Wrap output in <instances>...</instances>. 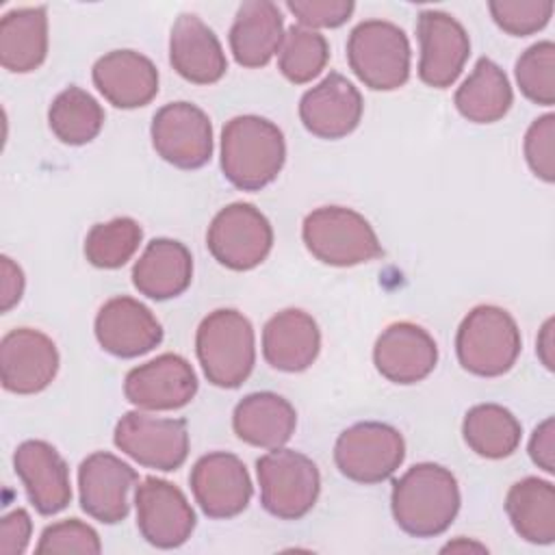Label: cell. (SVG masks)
Segmentation results:
<instances>
[{"label":"cell","mask_w":555,"mask_h":555,"mask_svg":"<svg viewBox=\"0 0 555 555\" xmlns=\"http://www.w3.org/2000/svg\"><path fill=\"white\" fill-rule=\"evenodd\" d=\"M488 9L501 30L514 37H527L548 24L555 4L551 0H494Z\"/></svg>","instance_id":"obj_36"},{"label":"cell","mask_w":555,"mask_h":555,"mask_svg":"<svg viewBox=\"0 0 555 555\" xmlns=\"http://www.w3.org/2000/svg\"><path fill=\"white\" fill-rule=\"evenodd\" d=\"M206 245L219 264L232 271H249L269 256L273 230L254 204L234 202L210 221Z\"/></svg>","instance_id":"obj_8"},{"label":"cell","mask_w":555,"mask_h":555,"mask_svg":"<svg viewBox=\"0 0 555 555\" xmlns=\"http://www.w3.org/2000/svg\"><path fill=\"white\" fill-rule=\"evenodd\" d=\"M516 82L522 95L535 104L551 106L555 102V43L538 41L529 46L516 61Z\"/></svg>","instance_id":"obj_35"},{"label":"cell","mask_w":555,"mask_h":555,"mask_svg":"<svg viewBox=\"0 0 555 555\" xmlns=\"http://www.w3.org/2000/svg\"><path fill=\"white\" fill-rule=\"evenodd\" d=\"M278 54V65L284 78L295 85H304L325 69L330 46L321 33L306 26H291L284 33Z\"/></svg>","instance_id":"obj_33"},{"label":"cell","mask_w":555,"mask_h":555,"mask_svg":"<svg viewBox=\"0 0 555 555\" xmlns=\"http://www.w3.org/2000/svg\"><path fill=\"white\" fill-rule=\"evenodd\" d=\"M319 349V325L299 308H286L273 314L262 330V356L278 371H306L317 360Z\"/></svg>","instance_id":"obj_24"},{"label":"cell","mask_w":555,"mask_h":555,"mask_svg":"<svg viewBox=\"0 0 555 555\" xmlns=\"http://www.w3.org/2000/svg\"><path fill=\"white\" fill-rule=\"evenodd\" d=\"M525 158L529 169L544 182L555 180V115L538 117L525 134Z\"/></svg>","instance_id":"obj_38"},{"label":"cell","mask_w":555,"mask_h":555,"mask_svg":"<svg viewBox=\"0 0 555 555\" xmlns=\"http://www.w3.org/2000/svg\"><path fill=\"white\" fill-rule=\"evenodd\" d=\"M195 351L210 384L236 388L249 377L256 362L254 327L238 310L219 308L199 323Z\"/></svg>","instance_id":"obj_3"},{"label":"cell","mask_w":555,"mask_h":555,"mask_svg":"<svg viewBox=\"0 0 555 555\" xmlns=\"http://www.w3.org/2000/svg\"><path fill=\"white\" fill-rule=\"evenodd\" d=\"M156 154L180 169L204 167L212 156V126L208 115L191 102H169L152 119Z\"/></svg>","instance_id":"obj_11"},{"label":"cell","mask_w":555,"mask_h":555,"mask_svg":"<svg viewBox=\"0 0 555 555\" xmlns=\"http://www.w3.org/2000/svg\"><path fill=\"white\" fill-rule=\"evenodd\" d=\"M416 35L421 43V80L434 89L451 87L470 54V41L464 26L453 15L429 9L418 15Z\"/></svg>","instance_id":"obj_13"},{"label":"cell","mask_w":555,"mask_h":555,"mask_svg":"<svg viewBox=\"0 0 555 555\" xmlns=\"http://www.w3.org/2000/svg\"><path fill=\"white\" fill-rule=\"evenodd\" d=\"M286 158L282 130L258 115H238L221 130V171L241 191L271 184Z\"/></svg>","instance_id":"obj_2"},{"label":"cell","mask_w":555,"mask_h":555,"mask_svg":"<svg viewBox=\"0 0 555 555\" xmlns=\"http://www.w3.org/2000/svg\"><path fill=\"white\" fill-rule=\"evenodd\" d=\"M529 455L538 468L553 475L555 473V418H544L529 440Z\"/></svg>","instance_id":"obj_41"},{"label":"cell","mask_w":555,"mask_h":555,"mask_svg":"<svg viewBox=\"0 0 555 555\" xmlns=\"http://www.w3.org/2000/svg\"><path fill=\"white\" fill-rule=\"evenodd\" d=\"M197 392L193 366L178 353H163L128 371L126 399L141 410H178Z\"/></svg>","instance_id":"obj_15"},{"label":"cell","mask_w":555,"mask_h":555,"mask_svg":"<svg viewBox=\"0 0 555 555\" xmlns=\"http://www.w3.org/2000/svg\"><path fill=\"white\" fill-rule=\"evenodd\" d=\"M24 293V273L9 256L0 258V310L9 312Z\"/></svg>","instance_id":"obj_42"},{"label":"cell","mask_w":555,"mask_h":555,"mask_svg":"<svg viewBox=\"0 0 555 555\" xmlns=\"http://www.w3.org/2000/svg\"><path fill=\"white\" fill-rule=\"evenodd\" d=\"M286 9L306 28H336L353 13L351 0H288Z\"/></svg>","instance_id":"obj_39"},{"label":"cell","mask_w":555,"mask_h":555,"mask_svg":"<svg viewBox=\"0 0 555 555\" xmlns=\"http://www.w3.org/2000/svg\"><path fill=\"white\" fill-rule=\"evenodd\" d=\"M137 527L158 548L184 544L195 529V512L180 488L167 479L145 477L134 490Z\"/></svg>","instance_id":"obj_12"},{"label":"cell","mask_w":555,"mask_h":555,"mask_svg":"<svg viewBox=\"0 0 555 555\" xmlns=\"http://www.w3.org/2000/svg\"><path fill=\"white\" fill-rule=\"evenodd\" d=\"M262 507L282 520L304 518L317 503L321 475L317 464L293 449H271L256 462Z\"/></svg>","instance_id":"obj_7"},{"label":"cell","mask_w":555,"mask_h":555,"mask_svg":"<svg viewBox=\"0 0 555 555\" xmlns=\"http://www.w3.org/2000/svg\"><path fill=\"white\" fill-rule=\"evenodd\" d=\"M93 85L117 108H139L158 93L154 63L134 50H113L93 65Z\"/></svg>","instance_id":"obj_22"},{"label":"cell","mask_w":555,"mask_h":555,"mask_svg":"<svg viewBox=\"0 0 555 555\" xmlns=\"http://www.w3.org/2000/svg\"><path fill=\"white\" fill-rule=\"evenodd\" d=\"M514 100L505 72L490 59H479L473 74L455 91V108L473 124H492L505 117Z\"/></svg>","instance_id":"obj_30"},{"label":"cell","mask_w":555,"mask_h":555,"mask_svg":"<svg viewBox=\"0 0 555 555\" xmlns=\"http://www.w3.org/2000/svg\"><path fill=\"white\" fill-rule=\"evenodd\" d=\"M284 22L280 9L269 0H247L238 7L230 28V50L243 67H262L280 52Z\"/></svg>","instance_id":"obj_26"},{"label":"cell","mask_w":555,"mask_h":555,"mask_svg":"<svg viewBox=\"0 0 555 555\" xmlns=\"http://www.w3.org/2000/svg\"><path fill=\"white\" fill-rule=\"evenodd\" d=\"M141 225L130 217L95 223L85 238V256L98 269L124 267L141 243Z\"/></svg>","instance_id":"obj_34"},{"label":"cell","mask_w":555,"mask_h":555,"mask_svg":"<svg viewBox=\"0 0 555 555\" xmlns=\"http://www.w3.org/2000/svg\"><path fill=\"white\" fill-rule=\"evenodd\" d=\"M95 338L104 351L117 358H137L163 340V327L147 306L121 295L100 308Z\"/></svg>","instance_id":"obj_18"},{"label":"cell","mask_w":555,"mask_h":555,"mask_svg":"<svg viewBox=\"0 0 555 555\" xmlns=\"http://www.w3.org/2000/svg\"><path fill=\"white\" fill-rule=\"evenodd\" d=\"M308 251L332 267H353L382 256V245L371 223L356 210L323 206L312 210L301 225Z\"/></svg>","instance_id":"obj_5"},{"label":"cell","mask_w":555,"mask_h":555,"mask_svg":"<svg viewBox=\"0 0 555 555\" xmlns=\"http://www.w3.org/2000/svg\"><path fill=\"white\" fill-rule=\"evenodd\" d=\"M48 54V13L43 7L13 9L0 20V63L4 69L26 74Z\"/></svg>","instance_id":"obj_28"},{"label":"cell","mask_w":555,"mask_h":555,"mask_svg":"<svg viewBox=\"0 0 555 555\" xmlns=\"http://www.w3.org/2000/svg\"><path fill=\"white\" fill-rule=\"evenodd\" d=\"M297 425L295 408L275 392H251L243 397L232 414L234 434L262 449L284 447Z\"/></svg>","instance_id":"obj_27"},{"label":"cell","mask_w":555,"mask_h":555,"mask_svg":"<svg viewBox=\"0 0 555 555\" xmlns=\"http://www.w3.org/2000/svg\"><path fill=\"white\" fill-rule=\"evenodd\" d=\"M13 466L39 514L52 516L69 505V468L52 444L46 440L22 442L15 449Z\"/></svg>","instance_id":"obj_21"},{"label":"cell","mask_w":555,"mask_h":555,"mask_svg":"<svg viewBox=\"0 0 555 555\" xmlns=\"http://www.w3.org/2000/svg\"><path fill=\"white\" fill-rule=\"evenodd\" d=\"M520 330L512 314L499 306L473 308L457 327L455 351L460 364L479 377L507 373L520 353Z\"/></svg>","instance_id":"obj_4"},{"label":"cell","mask_w":555,"mask_h":555,"mask_svg":"<svg viewBox=\"0 0 555 555\" xmlns=\"http://www.w3.org/2000/svg\"><path fill=\"white\" fill-rule=\"evenodd\" d=\"M48 124L59 141L67 145H85L102 130L104 111L85 89L67 87L52 100Z\"/></svg>","instance_id":"obj_32"},{"label":"cell","mask_w":555,"mask_h":555,"mask_svg":"<svg viewBox=\"0 0 555 555\" xmlns=\"http://www.w3.org/2000/svg\"><path fill=\"white\" fill-rule=\"evenodd\" d=\"M373 360L377 371L395 384H416L425 379L436 362V340L416 323L399 321L388 325L373 347Z\"/></svg>","instance_id":"obj_20"},{"label":"cell","mask_w":555,"mask_h":555,"mask_svg":"<svg viewBox=\"0 0 555 555\" xmlns=\"http://www.w3.org/2000/svg\"><path fill=\"white\" fill-rule=\"evenodd\" d=\"M102 551L100 535L93 527L78 518H67L48 525L39 538L37 553H87L98 555Z\"/></svg>","instance_id":"obj_37"},{"label":"cell","mask_w":555,"mask_h":555,"mask_svg":"<svg viewBox=\"0 0 555 555\" xmlns=\"http://www.w3.org/2000/svg\"><path fill=\"white\" fill-rule=\"evenodd\" d=\"M169 61L184 80L195 85H212L228 69L217 35L195 13H182L173 22Z\"/></svg>","instance_id":"obj_23"},{"label":"cell","mask_w":555,"mask_h":555,"mask_svg":"<svg viewBox=\"0 0 555 555\" xmlns=\"http://www.w3.org/2000/svg\"><path fill=\"white\" fill-rule=\"evenodd\" d=\"M362 95L343 74L332 72L308 89L299 102V117L319 139H340L353 132L362 119Z\"/></svg>","instance_id":"obj_19"},{"label":"cell","mask_w":555,"mask_h":555,"mask_svg":"<svg viewBox=\"0 0 555 555\" xmlns=\"http://www.w3.org/2000/svg\"><path fill=\"white\" fill-rule=\"evenodd\" d=\"M137 481V470L113 453L95 451L78 468L80 507L95 520L115 525L130 512L128 492Z\"/></svg>","instance_id":"obj_16"},{"label":"cell","mask_w":555,"mask_h":555,"mask_svg":"<svg viewBox=\"0 0 555 555\" xmlns=\"http://www.w3.org/2000/svg\"><path fill=\"white\" fill-rule=\"evenodd\" d=\"M189 481L197 505L210 518H232L251 499V479L245 464L225 451L202 455Z\"/></svg>","instance_id":"obj_17"},{"label":"cell","mask_w":555,"mask_h":555,"mask_svg":"<svg viewBox=\"0 0 555 555\" xmlns=\"http://www.w3.org/2000/svg\"><path fill=\"white\" fill-rule=\"evenodd\" d=\"M553 327H555V321L553 319H546L542 330H540V336H538V358L540 362L553 371L555 369V338H553Z\"/></svg>","instance_id":"obj_43"},{"label":"cell","mask_w":555,"mask_h":555,"mask_svg":"<svg viewBox=\"0 0 555 555\" xmlns=\"http://www.w3.org/2000/svg\"><path fill=\"white\" fill-rule=\"evenodd\" d=\"M59 371V351L50 336L15 327L0 343L2 386L15 395H35L50 386Z\"/></svg>","instance_id":"obj_14"},{"label":"cell","mask_w":555,"mask_h":555,"mask_svg":"<svg viewBox=\"0 0 555 555\" xmlns=\"http://www.w3.org/2000/svg\"><path fill=\"white\" fill-rule=\"evenodd\" d=\"M395 522L414 538H434L449 529L460 512V488L451 470L423 462L408 468L390 494Z\"/></svg>","instance_id":"obj_1"},{"label":"cell","mask_w":555,"mask_h":555,"mask_svg":"<svg viewBox=\"0 0 555 555\" xmlns=\"http://www.w3.org/2000/svg\"><path fill=\"white\" fill-rule=\"evenodd\" d=\"M505 512L514 531L531 544L555 540V488L551 481L525 477L505 496Z\"/></svg>","instance_id":"obj_29"},{"label":"cell","mask_w":555,"mask_h":555,"mask_svg":"<svg viewBox=\"0 0 555 555\" xmlns=\"http://www.w3.org/2000/svg\"><path fill=\"white\" fill-rule=\"evenodd\" d=\"M193 278L191 251L173 238H154L132 267L134 288L156 301L182 295Z\"/></svg>","instance_id":"obj_25"},{"label":"cell","mask_w":555,"mask_h":555,"mask_svg":"<svg viewBox=\"0 0 555 555\" xmlns=\"http://www.w3.org/2000/svg\"><path fill=\"white\" fill-rule=\"evenodd\" d=\"M457 551H477V553H486L488 548L483 546V544H479V542H466L464 538H460V540H455V542H449L447 546H442V553H457Z\"/></svg>","instance_id":"obj_44"},{"label":"cell","mask_w":555,"mask_h":555,"mask_svg":"<svg viewBox=\"0 0 555 555\" xmlns=\"http://www.w3.org/2000/svg\"><path fill=\"white\" fill-rule=\"evenodd\" d=\"M403 457L405 442L399 429L377 421L347 427L334 447L338 470L358 483L386 481L401 466Z\"/></svg>","instance_id":"obj_9"},{"label":"cell","mask_w":555,"mask_h":555,"mask_svg":"<svg viewBox=\"0 0 555 555\" xmlns=\"http://www.w3.org/2000/svg\"><path fill=\"white\" fill-rule=\"evenodd\" d=\"M33 522L26 509L17 507L2 516L0 522V553L2 555H22L30 542Z\"/></svg>","instance_id":"obj_40"},{"label":"cell","mask_w":555,"mask_h":555,"mask_svg":"<svg viewBox=\"0 0 555 555\" xmlns=\"http://www.w3.org/2000/svg\"><path fill=\"white\" fill-rule=\"evenodd\" d=\"M347 61L369 89L392 91L410 76V41L397 24L366 20L349 35Z\"/></svg>","instance_id":"obj_6"},{"label":"cell","mask_w":555,"mask_h":555,"mask_svg":"<svg viewBox=\"0 0 555 555\" xmlns=\"http://www.w3.org/2000/svg\"><path fill=\"white\" fill-rule=\"evenodd\" d=\"M115 447L141 466L176 470L189 455V431L182 418H158L145 412L124 414L113 434Z\"/></svg>","instance_id":"obj_10"},{"label":"cell","mask_w":555,"mask_h":555,"mask_svg":"<svg viewBox=\"0 0 555 555\" xmlns=\"http://www.w3.org/2000/svg\"><path fill=\"white\" fill-rule=\"evenodd\" d=\"M462 434L470 451L486 460H501L518 449L522 427L507 408L479 403L466 412Z\"/></svg>","instance_id":"obj_31"}]
</instances>
